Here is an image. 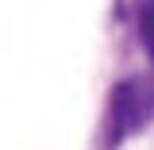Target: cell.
Listing matches in <instances>:
<instances>
[{"instance_id":"2","label":"cell","mask_w":154,"mask_h":150,"mask_svg":"<svg viewBox=\"0 0 154 150\" xmlns=\"http://www.w3.org/2000/svg\"><path fill=\"white\" fill-rule=\"evenodd\" d=\"M139 35H143V46L154 62V0H139Z\"/></svg>"},{"instance_id":"1","label":"cell","mask_w":154,"mask_h":150,"mask_svg":"<svg viewBox=\"0 0 154 150\" xmlns=\"http://www.w3.org/2000/svg\"><path fill=\"white\" fill-rule=\"evenodd\" d=\"M154 112V93L143 85V81H123L112 89V135L123 139V135L139 131Z\"/></svg>"}]
</instances>
